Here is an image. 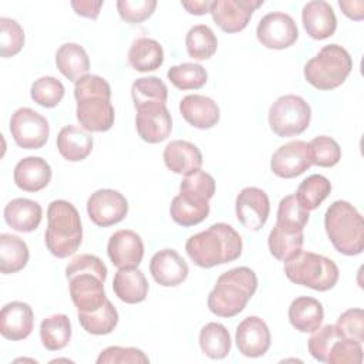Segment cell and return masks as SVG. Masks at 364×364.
<instances>
[{
    "mask_svg": "<svg viewBox=\"0 0 364 364\" xmlns=\"http://www.w3.org/2000/svg\"><path fill=\"white\" fill-rule=\"evenodd\" d=\"M87 213L92 223L108 228L119 223L128 213V202L114 189H98L87 200Z\"/></svg>",
    "mask_w": 364,
    "mask_h": 364,
    "instance_id": "cell-12",
    "label": "cell"
},
{
    "mask_svg": "<svg viewBox=\"0 0 364 364\" xmlns=\"http://www.w3.org/2000/svg\"><path fill=\"white\" fill-rule=\"evenodd\" d=\"M209 210H210L209 200H205L188 193L176 195L172 199L171 208H169L172 220L185 228L198 225L202 220H205L209 215Z\"/></svg>",
    "mask_w": 364,
    "mask_h": 364,
    "instance_id": "cell-29",
    "label": "cell"
},
{
    "mask_svg": "<svg viewBox=\"0 0 364 364\" xmlns=\"http://www.w3.org/2000/svg\"><path fill=\"white\" fill-rule=\"evenodd\" d=\"M14 183L26 192H38L51 181V166L40 156H27L14 168Z\"/></svg>",
    "mask_w": 364,
    "mask_h": 364,
    "instance_id": "cell-24",
    "label": "cell"
},
{
    "mask_svg": "<svg viewBox=\"0 0 364 364\" xmlns=\"http://www.w3.org/2000/svg\"><path fill=\"white\" fill-rule=\"evenodd\" d=\"M262 4L263 0H215L209 13L222 31L237 33L249 24L253 11Z\"/></svg>",
    "mask_w": 364,
    "mask_h": 364,
    "instance_id": "cell-13",
    "label": "cell"
},
{
    "mask_svg": "<svg viewBox=\"0 0 364 364\" xmlns=\"http://www.w3.org/2000/svg\"><path fill=\"white\" fill-rule=\"evenodd\" d=\"M148 282L138 267H121L117 270L112 280L115 296L128 304H136L148 296Z\"/></svg>",
    "mask_w": 364,
    "mask_h": 364,
    "instance_id": "cell-25",
    "label": "cell"
},
{
    "mask_svg": "<svg viewBox=\"0 0 364 364\" xmlns=\"http://www.w3.org/2000/svg\"><path fill=\"white\" fill-rule=\"evenodd\" d=\"M257 289L256 273L246 267H235L222 273L208 296L209 310L219 317L239 314Z\"/></svg>",
    "mask_w": 364,
    "mask_h": 364,
    "instance_id": "cell-4",
    "label": "cell"
},
{
    "mask_svg": "<svg viewBox=\"0 0 364 364\" xmlns=\"http://www.w3.org/2000/svg\"><path fill=\"white\" fill-rule=\"evenodd\" d=\"M336 326L343 333L344 337L355 340L358 343L364 341V311L363 309H348L341 313L337 318Z\"/></svg>",
    "mask_w": 364,
    "mask_h": 364,
    "instance_id": "cell-50",
    "label": "cell"
},
{
    "mask_svg": "<svg viewBox=\"0 0 364 364\" xmlns=\"http://www.w3.org/2000/svg\"><path fill=\"white\" fill-rule=\"evenodd\" d=\"M326 233L337 252L346 256L360 255L364 249V220L347 200H334L324 215Z\"/></svg>",
    "mask_w": 364,
    "mask_h": 364,
    "instance_id": "cell-6",
    "label": "cell"
},
{
    "mask_svg": "<svg viewBox=\"0 0 364 364\" xmlns=\"http://www.w3.org/2000/svg\"><path fill=\"white\" fill-rule=\"evenodd\" d=\"M311 164L321 168H331L341 159V148L336 139L326 135H318L309 142Z\"/></svg>",
    "mask_w": 364,
    "mask_h": 364,
    "instance_id": "cell-41",
    "label": "cell"
},
{
    "mask_svg": "<svg viewBox=\"0 0 364 364\" xmlns=\"http://www.w3.org/2000/svg\"><path fill=\"white\" fill-rule=\"evenodd\" d=\"M179 111L186 122L199 129L215 127L220 118L219 105L212 98L200 94L183 97L179 104Z\"/></svg>",
    "mask_w": 364,
    "mask_h": 364,
    "instance_id": "cell-22",
    "label": "cell"
},
{
    "mask_svg": "<svg viewBox=\"0 0 364 364\" xmlns=\"http://www.w3.org/2000/svg\"><path fill=\"white\" fill-rule=\"evenodd\" d=\"M309 144L296 139L277 148L270 159L272 172L284 179L296 178L304 173L311 166Z\"/></svg>",
    "mask_w": 364,
    "mask_h": 364,
    "instance_id": "cell-15",
    "label": "cell"
},
{
    "mask_svg": "<svg viewBox=\"0 0 364 364\" xmlns=\"http://www.w3.org/2000/svg\"><path fill=\"white\" fill-rule=\"evenodd\" d=\"M136 132L148 144L165 141L172 131V118L166 104L151 102L136 108Z\"/></svg>",
    "mask_w": 364,
    "mask_h": 364,
    "instance_id": "cell-14",
    "label": "cell"
},
{
    "mask_svg": "<svg viewBox=\"0 0 364 364\" xmlns=\"http://www.w3.org/2000/svg\"><path fill=\"white\" fill-rule=\"evenodd\" d=\"M149 272L158 284L175 287L186 280L189 267L176 250L162 249L151 257Z\"/></svg>",
    "mask_w": 364,
    "mask_h": 364,
    "instance_id": "cell-19",
    "label": "cell"
},
{
    "mask_svg": "<svg viewBox=\"0 0 364 364\" xmlns=\"http://www.w3.org/2000/svg\"><path fill=\"white\" fill-rule=\"evenodd\" d=\"M28 247L23 239L16 235H0V272L13 274L23 270L28 262Z\"/></svg>",
    "mask_w": 364,
    "mask_h": 364,
    "instance_id": "cell-33",
    "label": "cell"
},
{
    "mask_svg": "<svg viewBox=\"0 0 364 364\" xmlns=\"http://www.w3.org/2000/svg\"><path fill=\"white\" fill-rule=\"evenodd\" d=\"M168 80L182 91L188 90H199L208 81L206 70L196 63H183L179 65H173L166 73Z\"/></svg>",
    "mask_w": 364,
    "mask_h": 364,
    "instance_id": "cell-40",
    "label": "cell"
},
{
    "mask_svg": "<svg viewBox=\"0 0 364 364\" xmlns=\"http://www.w3.org/2000/svg\"><path fill=\"white\" fill-rule=\"evenodd\" d=\"M340 9L343 13L351 20H361L364 17V1L363 0H353V1H338Z\"/></svg>",
    "mask_w": 364,
    "mask_h": 364,
    "instance_id": "cell-52",
    "label": "cell"
},
{
    "mask_svg": "<svg viewBox=\"0 0 364 364\" xmlns=\"http://www.w3.org/2000/svg\"><path fill=\"white\" fill-rule=\"evenodd\" d=\"M164 162L173 173L186 176L199 171L203 159L195 144L183 139H175L165 146Z\"/></svg>",
    "mask_w": 364,
    "mask_h": 364,
    "instance_id": "cell-23",
    "label": "cell"
},
{
    "mask_svg": "<svg viewBox=\"0 0 364 364\" xmlns=\"http://www.w3.org/2000/svg\"><path fill=\"white\" fill-rule=\"evenodd\" d=\"M107 266L94 255H78L65 267V277L70 283V296L78 311L97 310L107 300L104 282Z\"/></svg>",
    "mask_w": 364,
    "mask_h": 364,
    "instance_id": "cell-2",
    "label": "cell"
},
{
    "mask_svg": "<svg viewBox=\"0 0 364 364\" xmlns=\"http://www.w3.org/2000/svg\"><path fill=\"white\" fill-rule=\"evenodd\" d=\"M323 318V304L314 297H297L289 307V321L300 333H313L321 326Z\"/></svg>",
    "mask_w": 364,
    "mask_h": 364,
    "instance_id": "cell-28",
    "label": "cell"
},
{
    "mask_svg": "<svg viewBox=\"0 0 364 364\" xmlns=\"http://www.w3.org/2000/svg\"><path fill=\"white\" fill-rule=\"evenodd\" d=\"M330 181L323 175L314 173L300 182L296 192V198L303 208H306L307 210H314L330 195Z\"/></svg>",
    "mask_w": 364,
    "mask_h": 364,
    "instance_id": "cell-38",
    "label": "cell"
},
{
    "mask_svg": "<svg viewBox=\"0 0 364 364\" xmlns=\"http://www.w3.org/2000/svg\"><path fill=\"white\" fill-rule=\"evenodd\" d=\"M301 21L307 34L314 40H324L334 34L337 18L333 7L324 0H313L304 4Z\"/></svg>",
    "mask_w": 364,
    "mask_h": 364,
    "instance_id": "cell-21",
    "label": "cell"
},
{
    "mask_svg": "<svg viewBox=\"0 0 364 364\" xmlns=\"http://www.w3.org/2000/svg\"><path fill=\"white\" fill-rule=\"evenodd\" d=\"M304 242L303 230L294 229L290 226H284L276 223L274 228L270 230L267 237V245L270 253L282 262H287L294 255H297Z\"/></svg>",
    "mask_w": 364,
    "mask_h": 364,
    "instance_id": "cell-31",
    "label": "cell"
},
{
    "mask_svg": "<svg viewBox=\"0 0 364 364\" xmlns=\"http://www.w3.org/2000/svg\"><path fill=\"white\" fill-rule=\"evenodd\" d=\"M77 119L90 132H104L114 125L115 112L111 104V87L100 75L87 74L74 85Z\"/></svg>",
    "mask_w": 364,
    "mask_h": 364,
    "instance_id": "cell-3",
    "label": "cell"
},
{
    "mask_svg": "<svg viewBox=\"0 0 364 364\" xmlns=\"http://www.w3.org/2000/svg\"><path fill=\"white\" fill-rule=\"evenodd\" d=\"M215 189H216V183L213 176L200 169L191 175H186L179 185V192L191 193V195L203 198L206 200L213 198Z\"/></svg>",
    "mask_w": 364,
    "mask_h": 364,
    "instance_id": "cell-47",
    "label": "cell"
},
{
    "mask_svg": "<svg viewBox=\"0 0 364 364\" xmlns=\"http://www.w3.org/2000/svg\"><path fill=\"white\" fill-rule=\"evenodd\" d=\"M55 65L65 78L77 82L87 75L90 70V58L82 46L77 43H65L60 46L55 53Z\"/></svg>",
    "mask_w": 364,
    "mask_h": 364,
    "instance_id": "cell-30",
    "label": "cell"
},
{
    "mask_svg": "<svg viewBox=\"0 0 364 364\" xmlns=\"http://www.w3.org/2000/svg\"><path fill=\"white\" fill-rule=\"evenodd\" d=\"M128 63L141 73L158 70L164 63L162 46L154 38L139 37L129 47Z\"/></svg>",
    "mask_w": 364,
    "mask_h": 364,
    "instance_id": "cell-32",
    "label": "cell"
},
{
    "mask_svg": "<svg viewBox=\"0 0 364 364\" xmlns=\"http://www.w3.org/2000/svg\"><path fill=\"white\" fill-rule=\"evenodd\" d=\"M188 55L193 60H208L218 48V38L206 24H196L189 28L185 38Z\"/></svg>",
    "mask_w": 364,
    "mask_h": 364,
    "instance_id": "cell-37",
    "label": "cell"
},
{
    "mask_svg": "<svg viewBox=\"0 0 364 364\" xmlns=\"http://www.w3.org/2000/svg\"><path fill=\"white\" fill-rule=\"evenodd\" d=\"M0 54L3 58L18 54L24 46V30L13 18H0Z\"/></svg>",
    "mask_w": 364,
    "mask_h": 364,
    "instance_id": "cell-44",
    "label": "cell"
},
{
    "mask_svg": "<svg viewBox=\"0 0 364 364\" xmlns=\"http://www.w3.org/2000/svg\"><path fill=\"white\" fill-rule=\"evenodd\" d=\"M230 334L220 323H208L199 333V347L212 360H222L230 351Z\"/></svg>",
    "mask_w": 364,
    "mask_h": 364,
    "instance_id": "cell-34",
    "label": "cell"
},
{
    "mask_svg": "<svg viewBox=\"0 0 364 364\" xmlns=\"http://www.w3.org/2000/svg\"><path fill=\"white\" fill-rule=\"evenodd\" d=\"M131 95L135 108L151 102L166 104L168 87L158 77H141L132 82Z\"/></svg>",
    "mask_w": 364,
    "mask_h": 364,
    "instance_id": "cell-39",
    "label": "cell"
},
{
    "mask_svg": "<svg viewBox=\"0 0 364 364\" xmlns=\"http://www.w3.org/2000/svg\"><path fill=\"white\" fill-rule=\"evenodd\" d=\"M311 119L309 102L294 94L279 97L269 109V125L282 138L296 136L304 132Z\"/></svg>",
    "mask_w": 364,
    "mask_h": 364,
    "instance_id": "cell-9",
    "label": "cell"
},
{
    "mask_svg": "<svg viewBox=\"0 0 364 364\" xmlns=\"http://www.w3.org/2000/svg\"><path fill=\"white\" fill-rule=\"evenodd\" d=\"M256 36L266 48L283 50L296 43L299 38V28L291 16L282 11H273L260 18Z\"/></svg>",
    "mask_w": 364,
    "mask_h": 364,
    "instance_id": "cell-11",
    "label": "cell"
},
{
    "mask_svg": "<svg viewBox=\"0 0 364 364\" xmlns=\"http://www.w3.org/2000/svg\"><path fill=\"white\" fill-rule=\"evenodd\" d=\"M57 149L60 155L70 162L82 161L92 151V136L84 128L65 125L58 132Z\"/></svg>",
    "mask_w": 364,
    "mask_h": 364,
    "instance_id": "cell-27",
    "label": "cell"
},
{
    "mask_svg": "<svg viewBox=\"0 0 364 364\" xmlns=\"http://www.w3.org/2000/svg\"><path fill=\"white\" fill-rule=\"evenodd\" d=\"M107 253L112 264L118 269L138 267L144 257V243L136 232L121 229L111 235Z\"/></svg>",
    "mask_w": 364,
    "mask_h": 364,
    "instance_id": "cell-18",
    "label": "cell"
},
{
    "mask_svg": "<svg viewBox=\"0 0 364 364\" xmlns=\"http://www.w3.org/2000/svg\"><path fill=\"white\" fill-rule=\"evenodd\" d=\"M242 237L228 223H213L206 230L189 236L185 250L199 267L209 269L233 262L242 255Z\"/></svg>",
    "mask_w": 364,
    "mask_h": 364,
    "instance_id": "cell-1",
    "label": "cell"
},
{
    "mask_svg": "<svg viewBox=\"0 0 364 364\" xmlns=\"http://www.w3.org/2000/svg\"><path fill=\"white\" fill-rule=\"evenodd\" d=\"M43 218L41 206L31 199L16 198L4 208L6 223L17 232H33L38 228Z\"/></svg>",
    "mask_w": 364,
    "mask_h": 364,
    "instance_id": "cell-26",
    "label": "cell"
},
{
    "mask_svg": "<svg viewBox=\"0 0 364 364\" xmlns=\"http://www.w3.org/2000/svg\"><path fill=\"white\" fill-rule=\"evenodd\" d=\"M40 338L47 350H63L71 340V323L68 316L58 313L44 318L40 324Z\"/></svg>",
    "mask_w": 364,
    "mask_h": 364,
    "instance_id": "cell-35",
    "label": "cell"
},
{
    "mask_svg": "<svg viewBox=\"0 0 364 364\" xmlns=\"http://www.w3.org/2000/svg\"><path fill=\"white\" fill-rule=\"evenodd\" d=\"M284 273L290 282L318 291L333 289L340 274L331 259L304 250L284 262Z\"/></svg>",
    "mask_w": 364,
    "mask_h": 364,
    "instance_id": "cell-8",
    "label": "cell"
},
{
    "mask_svg": "<svg viewBox=\"0 0 364 364\" xmlns=\"http://www.w3.org/2000/svg\"><path fill=\"white\" fill-rule=\"evenodd\" d=\"M44 242L50 253L58 259L78 250L82 242V226L80 213L71 202L57 199L48 205Z\"/></svg>",
    "mask_w": 364,
    "mask_h": 364,
    "instance_id": "cell-5",
    "label": "cell"
},
{
    "mask_svg": "<svg viewBox=\"0 0 364 364\" xmlns=\"http://www.w3.org/2000/svg\"><path fill=\"white\" fill-rule=\"evenodd\" d=\"M155 9H156L155 0H118L117 1V10L119 17L131 24L142 23L144 20L152 16Z\"/></svg>",
    "mask_w": 364,
    "mask_h": 364,
    "instance_id": "cell-49",
    "label": "cell"
},
{
    "mask_svg": "<svg viewBox=\"0 0 364 364\" xmlns=\"http://www.w3.org/2000/svg\"><path fill=\"white\" fill-rule=\"evenodd\" d=\"M270 213L267 193L256 186L243 188L236 198V218L249 230H259L264 226Z\"/></svg>",
    "mask_w": 364,
    "mask_h": 364,
    "instance_id": "cell-16",
    "label": "cell"
},
{
    "mask_svg": "<svg viewBox=\"0 0 364 364\" xmlns=\"http://www.w3.org/2000/svg\"><path fill=\"white\" fill-rule=\"evenodd\" d=\"M309 210L301 206L296 195H287L279 202L276 223L303 230L309 222Z\"/></svg>",
    "mask_w": 364,
    "mask_h": 364,
    "instance_id": "cell-45",
    "label": "cell"
},
{
    "mask_svg": "<svg viewBox=\"0 0 364 364\" xmlns=\"http://www.w3.org/2000/svg\"><path fill=\"white\" fill-rule=\"evenodd\" d=\"M341 337L344 336L336 324H326L323 327H318L317 330L313 331L311 337L309 338V343H307L309 353L317 361L326 363L333 344Z\"/></svg>",
    "mask_w": 364,
    "mask_h": 364,
    "instance_id": "cell-43",
    "label": "cell"
},
{
    "mask_svg": "<svg viewBox=\"0 0 364 364\" xmlns=\"http://www.w3.org/2000/svg\"><path fill=\"white\" fill-rule=\"evenodd\" d=\"M34 326V313L27 303L10 301L0 311V333L11 341L24 340Z\"/></svg>",
    "mask_w": 364,
    "mask_h": 364,
    "instance_id": "cell-20",
    "label": "cell"
},
{
    "mask_svg": "<svg viewBox=\"0 0 364 364\" xmlns=\"http://www.w3.org/2000/svg\"><path fill=\"white\" fill-rule=\"evenodd\" d=\"M124 364V363H129V364H146L149 363V358L145 355V353L139 348L135 347H119V346H109L107 348H104L98 358H97V364Z\"/></svg>",
    "mask_w": 364,
    "mask_h": 364,
    "instance_id": "cell-48",
    "label": "cell"
},
{
    "mask_svg": "<svg viewBox=\"0 0 364 364\" xmlns=\"http://www.w3.org/2000/svg\"><path fill=\"white\" fill-rule=\"evenodd\" d=\"M363 361V347L361 343L341 337L338 338L327 357L328 364H361Z\"/></svg>",
    "mask_w": 364,
    "mask_h": 364,
    "instance_id": "cell-46",
    "label": "cell"
},
{
    "mask_svg": "<svg viewBox=\"0 0 364 364\" xmlns=\"http://www.w3.org/2000/svg\"><path fill=\"white\" fill-rule=\"evenodd\" d=\"M104 1H91V0H74L71 1V7L78 16L95 20L100 14Z\"/></svg>",
    "mask_w": 364,
    "mask_h": 364,
    "instance_id": "cell-51",
    "label": "cell"
},
{
    "mask_svg": "<svg viewBox=\"0 0 364 364\" xmlns=\"http://www.w3.org/2000/svg\"><path fill=\"white\" fill-rule=\"evenodd\" d=\"M64 91L63 82L55 77H40L31 84L30 97L44 108H53L63 100Z\"/></svg>",
    "mask_w": 364,
    "mask_h": 364,
    "instance_id": "cell-42",
    "label": "cell"
},
{
    "mask_svg": "<svg viewBox=\"0 0 364 364\" xmlns=\"http://www.w3.org/2000/svg\"><path fill=\"white\" fill-rule=\"evenodd\" d=\"M118 318V311L108 299L97 310L88 313L78 311V321L81 327L94 336L109 334L117 327Z\"/></svg>",
    "mask_w": 364,
    "mask_h": 364,
    "instance_id": "cell-36",
    "label": "cell"
},
{
    "mask_svg": "<svg viewBox=\"0 0 364 364\" xmlns=\"http://www.w3.org/2000/svg\"><path fill=\"white\" fill-rule=\"evenodd\" d=\"M353 68L348 51L338 44L324 46L304 65L306 81L317 90L328 91L340 87Z\"/></svg>",
    "mask_w": 364,
    "mask_h": 364,
    "instance_id": "cell-7",
    "label": "cell"
},
{
    "mask_svg": "<svg viewBox=\"0 0 364 364\" xmlns=\"http://www.w3.org/2000/svg\"><path fill=\"white\" fill-rule=\"evenodd\" d=\"M10 132L20 148L40 149L48 139L50 125L46 117L28 107H23L13 112Z\"/></svg>",
    "mask_w": 364,
    "mask_h": 364,
    "instance_id": "cell-10",
    "label": "cell"
},
{
    "mask_svg": "<svg viewBox=\"0 0 364 364\" xmlns=\"http://www.w3.org/2000/svg\"><path fill=\"white\" fill-rule=\"evenodd\" d=\"M235 341L239 353L245 357H262L267 353L272 343L270 330L260 317L249 316L239 323Z\"/></svg>",
    "mask_w": 364,
    "mask_h": 364,
    "instance_id": "cell-17",
    "label": "cell"
},
{
    "mask_svg": "<svg viewBox=\"0 0 364 364\" xmlns=\"http://www.w3.org/2000/svg\"><path fill=\"white\" fill-rule=\"evenodd\" d=\"M181 4H182V7L188 13L196 14V16H202V14L209 13L212 1H208V0H192V1H181Z\"/></svg>",
    "mask_w": 364,
    "mask_h": 364,
    "instance_id": "cell-53",
    "label": "cell"
}]
</instances>
